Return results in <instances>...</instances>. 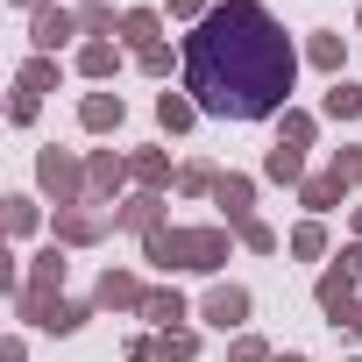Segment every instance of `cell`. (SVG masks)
<instances>
[{
  "label": "cell",
  "mask_w": 362,
  "mask_h": 362,
  "mask_svg": "<svg viewBox=\"0 0 362 362\" xmlns=\"http://www.w3.org/2000/svg\"><path fill=\"white\" fill-rule=\"evenodd\" d=\"M291 78H298V50L284 22L256 0H228L185 36V93L199 100V114L270 121L291 100Z\"/></svg>",
  "instance_id": "1"
},
{
  "label": "cell",
  "mask_w": 362,
  "mask_h": 362,
  "mask_svg": "<svg viewBox=\"0 0 362 362\" xmlns=\"http://www.w3.org/2000/svg\"><path fill=\"white\" fill-rule=\"evenodd\" d=\"M142 263H156V270H221L228 235L221 228H156V235H142Z\"/></svg>",
  "instance_id": "2"
},
{
  "label": "cell",
  "mask_w": 362,
  "mask_h": 362,
  "mask_svg": "<svg viewBox=\"0 0 362 362\" xmlns=\"http://www.w3.org/2000/svg\"><path fill=\"white\" fill-rule=\"evenodd\" d=\"M36 185H43L57 206H78V192H86V170H78V156H71V149H57V142H50V149L36 156Z\"/></svg>",
  "instance_id": "3"
},
{
  "label": "cell",
  "mask_w": 362,
  "mask_h": 362,
  "mask_svg": "<svg viewBox=\"0 0 362 362\" xmlns=\"http://www.w3.org/2000/svg\"><path fill=\"white\" fill-rule=\"evenodd\" d=\"M142 277H128V270H107L100 277V291H93V305H107V313H142Z\"/></svg>",
  "instance_id": "4"
},
{
  "label": "cell",
  "mask_w": 362,
  "mask_h": 362,
  "mask_svg": "<svg viewBox=\"0 0 362 362\" xmlns=\"http://www.w3.org/2000/svg\"><path fill=\"white\" fill-rule=\"evenodd\" d=\"M199 313H206V327H221V334H228V327H242V320H249V291H242V284H214Z\"/></svg>",
  "instance_id": "5"
},
{
  "label": "cell",
  "mask_w": 362,
  "mask_h": 362,
  "mask_svg": "<svg viewBox=\"0 0 362 362\" xmlns=\"http://www.w3.org/2000/svg\"><path fill=\"white\" fill-rule=\"evenodd\" d=\"M128 177H135V170H128V156H114V149H100V156L86 163V192H93V199H114V192L128 185Z\"/></svg>",
  "instance_id": "6"
},
{
  "label": "cell",
  "mask_w": 362,
  "mask_h": 362,
  "mask_svg": "<svg viewBox=\"0 0 362 362\" xmlns=\"http://www.w3.org/2000/svg\"><path fill=\"white\" fill-rule=\"evenodd\" d=\"M78 36V15H64V8H43L36 22H29V43H36V57H50L57 43H71Z\"/></svg>",
  "instance_id": "7"
},
{
  "label": "cell",
  "mask_w": 362,
  "mask_h": 362,
  "mask_svg": "<svg viewBox=\"0 0 362 362\" xmlns=\"http://www.w3.org/2000/svg\"><path fill=\"white\" fill-rule=\"evenodd\" d=\"M214 206H228V221H235V228H249V221H256V214H249V206H256V185H249V177H235V170H221Z\"/></svg>",
  "instance_id": "8"
},
{
  "label": "cell",
  "mask_w": 362,
  "mask_h": 362,
  "mask_svg": "<svg viewBox=\"0 0 362 362\" xmlns=\"http://www.w3.org/2000/svg\"><path fill=\"white\" fill-rule=\"evenodd\" d=\"M100 235H107L100 214H86V206H57V242H64V249H86V242H100Z\"/></svg>",
  "instance_id": "9"
},
{
  "label": "cell",
  "mask_w": 362,
  "mask_h": 362,
  "mask_svg": "<svg viewBox=\"0 0 362 362\" xmlns=\"http://www.w3.org/2000/svg\"><path fill=\"white\" fill-rule=\"evenodd\" d=\"M78 121H86L93 135H107V128H121V121H128V100H121V93H86Z\"/></svg>",
  "instance_id": "10"
},
{
  "label": "cell",
  "mask_w": 362,
  "mask_h": 362,
  "mask_svg": "<svg viewBox=\"0 0 362 362\" xmlns=\"http://www.w3.org/2000/svg\"><path fill=\"white\" fill-rule=\"evenodd\" d=\"M121 36H128L135 50H156V43H163V15H156V8H128V15H121Z\"/></svg>",
  "instance_id": "11"
},
{
  "label": "cell",
  "mask_w": 362,
  "mask_h": 362,
  "mask_svg": "<svg viewBox=\"0 0 362 362\" xmlns=\"http://www.w3.org/2000/svg\"><path fill=\"white\" fill-rule=\"evenodd\" d=\"M114 228H135V235H156V228H163V206H156V192H142V199L114 206Z\"/></svg>",
  "instance_id": "12"
},
{
  "label": "cell",
  "mask_w": 362,
  "mask_h": 362,
  "mask_svg": "<svg viewBox=\"0 0 362 362\" xmlns=\"http://www.w3.org/2000/svg\"><path fill=\"white\" fill-rule=\"evenodd\" d=\"M64 284V242H50L43 256H29V284L22 291H57Z\"/></svg>",
  "instance_id": "13"
},
{
  "label": "cell",
  "mask_w": 362,
  "mask_h": 362,
  "mask_svg": "<svg viewBox=\"0 0 362 362\" xmlns=\"http://www.w3.org/2000/svg\"><path fill=\"white\" fill-rule=\"evenodd\" d=\"M355 284H362V277H355V270H348V263H334V270H327V277H320V305H327V320H334V313H341V305H348V298H355Z\"/></svg>",
  "instance_id": "14"
},
{
  "label": "cell",
  "mask_w": 362,
  "mask_h": 362,
  "mask_svg": "<svg viewBox=\"0 0 362 362\" xmlns=\"http://www.w3.org/2000/svg\"><path fill=\"white\" fill-rule=\"evenodd\" d=\"M142 320H156V327H163V334H170V327H177V320H185V298H177V291H170V284H156V291H149V298H142Z\"/></svg>",
  "instance_id": "15"
},
{
  "label": "cell",
  "mask_w": 362,
  "mask_h": 362,
  "mask_svg": "<svg viewBox=\"0 0 362 362\" xmlns=\"http://www.w3.org/2000/svg\"><path fill=\"white\" fill-rule=\"evenodd\" d=\"M192 114H199V100H192V93H163V100H156V121H163L170 135H185V128H192Z\"/></svg>",
  "instance_id": "16"
},
{
  "label": "cell",
  "mask_w": 362,
  "mask_h": 362,
  "mask_svg": "<svg viewBox=\"0 0 362 362\" xmlns=\"http://www.w3.org/2000/svg\"><path fill=\"white\" fill-rule=\"evenodd\" d=\"M263 170H270V177H277V185H305V156H298V149H291V142H277V149H270V156H263Z\"/></svg>",
  "instance_id": "17"
},
{
  "label": "cell",
  "mask_w": 362,
  "mask_h": 362,
  "mask_svg": "<svg viewBox=\"0 0 362 362\" xmlns=\"http://www.w3.org/2000/svg\"><path fill=\"white\" fill-rule=\"evenodd\" d=\"M15 86H22V93H36V100H43V93H50V86H57V57H29V64H22V71H15Z\"/></svg>",
  "instance_id": "18"
},
{
  "label": "cell",
  "mask_w": 362,
  "mask_h": 362,
  "mask_svg": "<svg viewBox=\"0 0 362 362\" xmlns=\"http://www.w3.org/2000/svg\"><path fill=\"white\" fill-rule=\"evenodd\" d=\"M86 320H93V305H78V298H57V305H50V320H43V334H78Z\"/></svg>",
  "instance_id": "19"
},
{
  "label": "cell",
  "mask_w": 362,
  "mask_h": 362,
  "mask_svg": "<svg viewBox=\"0 0 362 362\" xmlns=\"http://www.w3.org/2000/svg\"><path fill=\"white\" fill-rule=\"evenodd\" d=\"M362 114V86L355 78H334V93H327V121H355Z\"/></svg>",
  "instance_id": "20"
},
{
  "label": "cell",
  "mask_w": 362,
  "mask_h": 362,
  "mask_svg": "<svg viewBox=\"0 0 362 362\" xmlns=\"http://www.w3.org/2000/svg\"><path fill=\"white\" fill-rule=\"evenodd\" d=\"M341 192H348V185H341V177H334V170H327V177H305V185H298V199H305L313 214H327V206H334Z\"/></svg>",
  "instance_id": "21"
},
{
  "label": "cell",
  "mask_w": 362,
  "mask_h": 362,
  "mask_svg": "<svg viewBox=\"0 0 362 362\" xmlns=\"http://www.w3.org/2000/svg\"><path fill=\"white\" fill-rule=\"evenodd\" d=\"M128 170H135V177H142V185L156 192V185H163V177H170V156H163V149H135V156H128Z\"/></svg>",
  "instance_id": "22"
},
{
  "label": "cell",
  "mask_w": 362,
  "mask_h": 362,
  "mask_svg": "<svg viewBox=\"0 0 362 362\" xmlns=\"http://www.w3.org/2000/svg\"><path fill=\"white\" fill-rule=\"evenodd\" d=\"M78 29L100 43V36H114V8H107V0H86V8H78Z\"/></svg>",
  "instance_id": "23"
},
{
  "label": "cell",
  "mask_w": 362,
  "mask_h": 362,
  "mask_svg": "<svg viewBox=\"0 0 362 362\" xmlns=\"http://www.w3.org/2000/svg\"><path fill=\"white\" fill-rule=\"evenodd\" d=\"M78 71H86V78H107V71H114V43H107V36L86 43V50H78Z\"/></svg>",
  "instance_id": "24"
},
{
  "label": "cell",
  "mask_w": 362,
  "mask_h": 362,
  "mask_svg": "<svg viewBox=\"0 0 362 362\" xmlns=\"http://www.w3.org/2000/svg\"><path fill=\"white\" fill-rule=\"evenodd\" d=\"M291 256H305V263H313V256H327V228H320V221L291 228Z\"/></svg>",
  "instance_id": "25"
},
{
  "label": "cell",
  "mask_w": 362,
  "mask_h": 362,
  "mask_svg": "<svg viewBox=\"0 0 362 362\" xmlns=\"http://www.w3.org/2000/svg\"><path fill=\"white\" fill-rule=\"evenodd\" d=\"M214 185H221L214 163H185V170H177V192H214Z\"/></svg>",
  "instance_id": "26"
},
{
  "label": "cell",
  "mask_w": 362,
  "mask_h": 362,
  "mask_svg": "<svg viewBox=\"0 0 362 362\" xmlns=\"http://www.w3.org/2000/svg\"><path fill=\"white\" fill-rule=\"evenodd\" d=\"M156 341H163L170 362H192V355H199V334H185V327H170V334H156Z\"/></svg>",
  "instance_id": "27"
},
{
  "label": "cell",
  "mask_w": 362,
  "mask_h": 362,
  "mask_svg": "<svg viewBox=\"0 0 362 362\" xmlns=\"http://www.w3.org/2000/svg\"><path fill=\"white\" fill-rule=\"evenodd\" d=\"M29 228H36V199L15 192V199H8V235H29Z\"/></svg>",
  "instance_id": "28"
},
{
  "label": "cell",
  "mask_w": 362,
  "mask_h": 362,
  "mask_svg": "<svg viewBox=\"0 0 362 362\" xmlns=\"http://www.w3.org/2000/svg\"><path fill=\"white\" fill-rule=\"evenodd\" d=\"M334 177L341 185H362V149H334Z\"/></svg>",
  "instance_id": "29"
},
{
  "label": "cell",
  "mask_w": 362,
  "mask_h": 362,
  "mask_svg": "<svg viewBox=\"0 0 362 362\" xmlns=\"http://www.w3.org/2000/svg\"><path fill=\"white\" fill-rule=\"evenodd\" d=\"M313 64L320 71H341V36H313Z\"/></svg>",
  "instance_id": "30"
},
{
  "label": "cell",
  "mask_w": 362,
  "mask_h": 362,
  "mask_svg": "<svg viewBox=\"0 0 362 362\" xmlns=\"http://www.w3.org/2000/svg\"><path fill=\"white\" fill-rule=\"evenodd\" d=\"M36 107H43V100H36V93H22V86H15V100H8V121H15V128H29V121H36Z\"/></svg>",
  "instance_id": "31"
},
{
  "label": "cell",
  "mask_w": 362,
  "mask_h": 362,
  "mask_svg": "<svg viewBox=\"0 0 362 362\" xmlns=\"http://www.w3.org/2000/svg\"><path fill=\"white\" fill-rule=\"evenodd\" d=\"M235 235H242V249H256V256H270V249H277V235H270L263 221H249V228H235Z\"/></svg>",
  "instance_id": "32"
},
{
  "label": "cell",
  "mask_w": 362,
  "mask_h": 362,
  "mask_svg": "<svg viewBox=\"0 0 362 362\" xmlns=\"http://www.w3.org/2000/svg\"><path fill=\"white\" fill-rule=\"evenodd\" d=\"M284 142L305 149V142H313V114H284Z\"/></svg>",
  "instance_id": "33"
},
{
  "label": "cell",
  "mask_w": 362,
  "mask_h": 362,
  "mask_svg": "<svg viewBox=\"0 0 362 362\" xmlns=\"http://www.w3.org/2000/svg\"><path fill=\"white\" fill-rule=\"evenodd\" d=\"M228 362H270V348H263V341H256V334H242V341H235V348H228Z\"/></svg>",
  "instance_id": "34"
},
{
  "label": "cell",
  "mask_w": 362,
  "mask_h": 362,
  "mask_svg": "<svg viewBox=\"0 0 362 362\" xmlns=\"http://www.w3.org/2000/svg\"><path fill=\"white\" fill-rule=\"evenodd\" d=\"M135 64H142L149 78H163V71H170V50H163V43H156V50H135Z\"/></svg>",
  "instance_id": "35"
},
{
  "label": "cell",
  "mask_w": 362,
  "mask_h": 362,
  "mask_svg": "<svg viewBox=\"0 0 362 362\" xmlns=\"http://www.w3.org/2000/svg\"><path fill=\"white\" fill-rule=\"evenodd\" d=\"M170 15H185V22H192V29H199V22H206V15H214V8H206V0H170Z\"/></svg>",
  "instance_id": "36"
},
{
  "label": "cell",
  "mask_w": 362,
  "mask_h": 362,
  "mask_svg": "<svg viewBox=\"0 0 362 362\" xmlns=\"http://www.w3.org/2000/svg\"><path fill=\"white\" fill-rule=\"evenodd\" d=\"M128 362H163V341H135V348H128Z\"/></svg>",
  "instance_id": "37"
},
{
  "label": "cell",
  "mask_w": 362,
  "mask_h": 362,
  "mask_svg": "<svg viewBox=\"0 0 362 362\" xmlns=\"http://www.w3.org/2000/svg\"><path fill=\"white\" fill-rule=\"evenodd\" d=\"M0 362H29V348H22V341H8V348H0Z\"/></svg>",
  "instance_id": "38"
},
{
  "label": "cell",
  "mask_w": 362,
  "mask_h": 362,
  "mask_svg": "<svg viewBox=\"0 0 362 362\" xmlns=\"http://www.w3.org/2000/svg\"><path fill=\"white\" fill-rule=\"evenodd\" d=\"M15 8H29V15H43V8H50V0H15Z\"/></svg>",
  "instance_id": "39"
},
{
  "label": "cell",
  "mask_w": 362,
  "mask_h": 362,
  "mask_svg": "<svg viewBox=\"0 0 362 362\" xmlns=\"http://www.w3.org/2000/svg\"><path fill=\"white\" fill-rule=\"evenodd\" d=\"M270 362H305V355H270Z\"/></svg>",
  "instance_id": "40"
},
{
  "label": "cell",
  "mask_w": 362,
  "mask_h": 362,
  "mask_svg": "<svg viewBox=\"0 0 362 362\" xmlns=\"http://www.w3.org/2000/svg\"><path fill=\"white\" fill-rule=\"evenodd\" d=\"M355 235H362V214H355Z\"/></svg>",
  "instance_id": "41"
},
{
  "label": "cell",
  "mask_w": 362,
  "mask_h": 362,
  "mask_svg": "<svg viewBox=\"0 0 362 362\" xmlns=\"http://www.w3.org/2000/svg\"><path fill=\"white\" fill-rule=\"evenodd\" d=\"M221 8H228V0H221Z\"/></svg>",
  "instance_id": "42"
}]
</instances>
